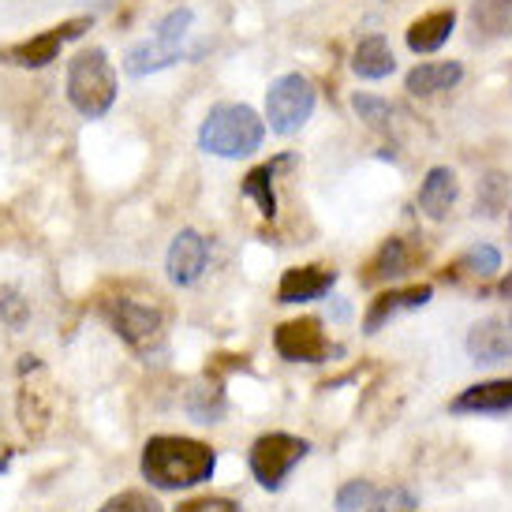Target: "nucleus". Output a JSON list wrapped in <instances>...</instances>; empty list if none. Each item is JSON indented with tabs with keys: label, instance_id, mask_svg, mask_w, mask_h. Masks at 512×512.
Segmentation results:
<instances>
[{
	"label": "nucleus",
	"instance_id": "nucleus-5",
	"mask_svg": "<svg viewBox=\"0 0 512 512\" xmlns=\"http://www.w3.org/2000/svg\"><path fill=\"white\" fill-rule=\"evenodd\" d=\"M101 314H105V322L113 326V333L120 341L135 348L139 356H150L161 337H165V314L157 303H143V299H105L101 303Z\"/></svg>",
	"mask_w": 512,
	"mask_h": 512
},
{
	"label": "nucleus",
	"instance_id": "nucleus-30",
	"mask_svg": "<svg viewBox=\"0 0 512 512\" xmlns=\"http://www.w3.org/2000/svg\"><path fill=\"white\" fill-rule=\"evenodd\" d=\"M509 225H512V214H509Z\"/></svg>",
	"mask_w": 512,
	"mask_h": 512
},
{
	"label": "nucleus",
	"instance_id": "nucleus-1",
	"mask_svg": "<svg viewBox=\"0 0 512 512\" xmlns=\"http://www.w3.org/2000/svg\"><path fill=\"white\" fill-rule=\"evenodd\" d=\"M217 453L206 441L180 438V434H157L143 445V479L165 494L191 490L214 479Z\"/></svg>",
	"mask_w": 512,
	"mask_h": 512
},
{
	"label": "nucleus",
	"instance_id": "nucleus-18",
	"mask_svg": "<svg viewBox=\"0 0 512 512\" xmlns=\"http://www.w3.org/2000/svg\"><path fill=\"white\" fill-rule=\"evenodd\" d=\"M471 42L490 45L512 34V0H471Z\"/></svg>",
	"mask_w": 512,
	"mask_h": 512
},
{
	"label": "nucleus",
	"instance_id": "nucleus-16",
	"mask_svg": "<svg viewBox=\"0 0 512 512\" xmlns=\"http://www.w3.org/2000/svg\"><path fill=\"white\" fill-rule=\"evenodd\" d=\"M456 195H460V184H456V172L449 165H434V169L423 176V184H419V210L430 217V221H445V217L453 214L456 206Z\"/></svg>",
	"mask_w": 512,
	"mask_h": 512
},
{
	"label": "nucleus",
	"instance_id": "nucleus-19",
	"mask_svg": "<svg viewBox=\"0 0 512 512\" xmlns=\"http://www.w3.org/2000/svg\"><path fill=\"white\" fill-rule=\"evenodd\" d=\"M460 79H464V64L460 60H427V64H415L412 72H408L404 90L412 98H434L441 90H453Z\"/></svg>",
	"mask_w": 512,
	"mask_h": 512
},
{
	"label": "nucleus",
	"instance_id": "nucleus-10",
	"mask_svg": "<svg viewBox=\"0 0 512 512\" xmlns=\"http://www.w3.org/2000/svg\"><path fill=\"white\" fill-rule=\"evenodd\" d=\"M210 266V243L195 228H180L176 240L169 243V255H165V273H169L172 285H195L202 273Z\"/></svg>",
	"mask_w": 512,
	"mask_h": 512
},
{
	"label": "nucleus",
	"instance_id": "nucleus-20",
	"mask_svg": "<svg viewBox=\"0 0 512 512\" xmlns=\"http://www.w3.org/2000/svg\"><path fill=\"white\" fill-rule=\"evenodd\" d=\"M453 30H456V12L453 8H438V12L419 15L404 38H408V49H412V53L427 57V53H438L441 45L453 38Z\"/></svg>",
	"mask_w": 512,
	"mask_h": 512
},
{
	"label": "nucleus",
	"instance_id": "nucleus-29",
	"mask_svg": "<svg viewBox=\"0 0 512 512\" xmlns=\"http://www.w3.org/2000/svg\"><path fill=\"white\" fill-rule=\"evenodd\" d=\"M498 296L501 299H512V270L501 277V285H498Z\"/></svg>",
	"mask_w": 512,
	"mask_h": 512
},
{
	"label": "nucleus",
	"instance_id": "nucleus-17",
	"mask_svg": "<svg viewBox=\"0 0 512 512\" xmlns=\"http://www.w3.org/2000/svg\"><path fill=\"white\" fill-rule=\"evenodd\" d=\"M468 356L475 363H486V367H494V363H509L512 359V333L509 326H501L498 318H486V322H475L468 329Z\"/></svg>",
	"mask_w": 512,
	"mask_h": 512
},
{
	"label": "nucleus",
	"instance_id": "nucleus-15",
	"mask_svg": "<svg viewBox=\"0 0 512 512\" xmlns=\"http://www.w3.org/2000/svg\"><path fill=\"white\" fill-rule=\"evenodd\" d=\"M412 262H415V255H412V247H408V240L389 236V240L374 251V258L363 266V273H359V285H367V288L389 285V281H397V277H404V273L412 270Z\"/></svg>",
	"mask_w": 512,
	"mask_h": 512
},
{
	"label": "nucleus",
	"instance_id": "nucleus-21",
	"mask_svg": "<svg viewBox=\"0 0 512 512\" xmlns=\"http://www.w3.org/2000/svg\"><path fill=\"white\" fill-rule=\"evenodd\" d=\"M393 68H397V60H393V49H389L382 34H367L356 45V53H352V72L359 79H367V83H378L385 75H393Z\"/></svg>",
	"mask_w": 512,
	"mask_h": 512
},
{
	"label": "nucleus",
	"instance_id": "nucleus-4",
	"mask_svg": "<svg viewBox=\"0 0 512 512\" xmlns=\"http://www.w3.org/2000/svg\"><path fill=\"white\" fill-rule=\"evenodd\" d=\"M68 101L86 120H101L116 101V68L105 49H83L68 64Z\"/></svg>",
	"mask_w": 512,
	"mask_h": 512
},
{
	"label": "nucleus",
	"instance_id": "nucleus-31",
	"mask_svg": "<svg viewBox=\"0 0 512 512\" xmlns=\"http://www.w3.org/2000/svg\"><path fill=\"white\" fill-rule=\"evenodd\" d=\"M509 333H512V322H509Z\"/></svg>",
	"mask_w": 512,
	"mask_h": 512
},
{
	"label": "nucleus",
	"instance_id": "nucleus-12",
	"mask_svg": "<svg viewBox=\"0 0 512 512\" xmlns=\"http://www.w3.org/2000/svg\"><path fill=\"white\" fill-rule=\"evenodd\" d=\"M453 415H509L512 412V378H490L460 389L449 400Z\"/></svg>",
	"mask_w": 512,
	"mask_h": 512
},
{
	"label": "nucleus",
	"instance_id": "nucleus-27",
	"mask_svg": "<svg viewBox=\"0 0 512 512\" xmlns=\"http://www.w3.org/2000/svg\"><path fill=\"white\" fill-rule=\"evenodd\" d=\"M27 303H23V296L19 292H12V288H4L0 292V326L8 329H23L27 326Z\"/></svg>",
	"mask_w": 512,
	"mask_h": 512
},
{
	"label": "nucleus",
	"instance_id": "nucleus-22",
	"mask_svg": "<svg viewBox=\"0 0 512 512\" xmlns=\"http://www.w3.org/2000/svg\"><path fill=\"white\" fill-rule=\"evenodd\" d=\"M498 270H501L498 247L494 243H475L471 251H464V255L456 258L453 273H445V277H479V281H486V277H494Z\"/></svg>",
	"mask_w": 512,
	"mask_h": 512
},
{
	"label": "nucleus",
	"instance_id": "nucleus-23",
	"mask_svg": "<svg viewBox=\"0 0 512 512\" xmlns=\"http://www.w3.org/2000/svg\"><path fill=\"white\" fill-rule=\"evenodd\" d=\"M415 509H419V498H415L408 486H389V490H378L363 512H415Z\"/></svg>",
	"mask_w": 512,
	"mask_h": 512
},
{
	"label": "nucleus",
	"instance_id": "nucleus-26",
	"mask_svg": "<svg viewBox=\"0 0 512 512\" xmlns=\"http://www.w3.org/2000/svg\"><path fill=\"white\" fill-rule=\"evenodd\" d=\"M98 512H165V509L150 494H143V490H124V494L105 501Z\"/></svg>",
	"mask_w": 512,
	"mask_h": 512
},
{
	"label": "nucleus",
	"instance_id": "nucleus-2",
	"mask_svg": "<svg viewBox=\"0 0 512 512\" xmlns=\"http://www.w3.org/2000/svg\"><path fill=\"white\" fill-rule=\"evenodd\" d=\"M266 143V120L243 105V101H221L214 105L199 128V150L214 157H247Z\"/></svg>",
	"mask_w": 512,
	"mask_h": 512
},
{
	"label": "nucleus",
	"instance_id": "nucleus-11",
	"mask_svg": "<svg viewBox=\"0 0 512 512\" xmlns=\"http://www.w3.org/2000/svg\"><path fill=\"white\" fill-rule=\"evenodd\" d=\"M434 299V285H408V288H389L370 299L367 314H363V333L374 337L378 329H385V322H393L404 311H419Z\"/></svg>",
	"mask_w": 512,
	"mask_h": 512
},
{
	"label": "nucleus",
	"instance_id": "nucleus-6",
	"mask_svg": "<svg viewBox=\"0 0 512 512\" xmlns=\"http://www.w3.org/2000/svg\"><path fill=\"white\" fill-rule=\"evenodd\" d=\"M307 453H311V441L307 438L273 430V434H262V438L251 445L247 464H251V475L258 479L262 490H281L285 479L292 475V468H296L299 460H307Z\"/></svg>",
	"mask_w": 512,
	"mask_h": 512
},
{
	"label": "nucleus",
	"instance_id": "nucleus-25",
	"mask_svg": "<svg viewBox=\"0 0 512 512\" xmlns=\"http://www.w3.org/2000/svg\"><path fill=\"white\" fill-rule=\"evenodd\" d=\"M352 109L359 113V120H367L370 128H389V116H393V105L385 98H374V94H356L352 98Z\"/></svg>",
	"mask_w": 512,
	"mask_h": 512
},
{
	"label": "nucleus",
	"instance_id": "nucleus-28",
	"mask_svg": "<svg viewBox=\"0 0 512 512\" xmlns=\"http://www.w3.org/2000/svg\"><path fill=\"white\" fill-rule=\"evenodd\" d=\"M176 512H243V509L228 498H191V501H184Z\"/></svg>",
	"mask_w": 512,
	"mask_h": 512
},
{
	"label": "nucleus",
	"instance_id": "nucleus-24",
	"mask_svg": "<svg viewBox=\"0 0 512 512\" xmlns=\"http://www.w3.org/2000/svg\"><path fill=\"white\" fill-rule=\"evenodd\" d=\"M378 494V486L367 479H352L337 490V512H363L370 505V498Z\"/></svg>",
	"mask_w": 512,
	"mask_h": 512
},
{
	"label": "nucleus",
	"instance_id": "nucleus-13",
	"mask_svg": "<svg viewBox=\"0 0 512 512\" xmlns=\"http://www.w3.org/2000/svg\"><path fill=\"white\" fill-rule=\"evenodd\" d=\"M337 285V270L333 266H292V270L281 273V285H277V303H311V299H322L329 288Z\"/></svg>",
	"mask_w": 512,
	"mask_h": 512
},
{
	"label": "nucleus",
	"instance_id": "nucleus-3",
	"mask_svg": "<svg viewBox=\"0 0 512 512\" xmlns=\"http://www.w3.org/2000/svg\"><path fill=\"white\" fill-rule=\"evenodd\" d=\"M195 27V12L191 8H172L161 23H157V34L154 38H146V42H135L124 53V72L131 79H146V75L161 72V68H172V64H180L187 60L191 53L184 49L187 34Z\"/></svg>",
	"mask_w": 512,
	"mask_h": 512
},
{
	"label": "nucleus",
	"instance_id": "nucleus-14",
	"mask_svg": "<svg viewBox=\"0 0 512 512\" xmlns=\"http://www.w3.org/2000/svg\"><path fill=\"white\" fill-rule=\"evenodd\" d=\"M296 165V154H277L270 157V161H262V165H255V169L243 176V199H251L258 206V214L262 217H277V176L285 169H292Z\"/></svg>",
	"mask_w": 512,
	"mask_h": 512
},
{
	"label": "nucleus",
	"instance_id": "nucleus-8",
	"mask_svg": "<svg viewBox=\"0 0 512 512\" xmlns=\"http://www.w3.org/2000/svg\"><path fill=\"white\" fill-rule=\"evenodd\" d=\"M90 27H94V19H90V15L64 19V23H57V27L34 34V38H23V42H12V45H0V60H4V64H12V68H27V72L49 68V64L60 57V49H64L68 42H75V38H83Z\"/></svg>",
	"mask_w": 512,
	"mask_h": 512
},
{
	"label": "nucleus",
	"instance_id": "nucleus-9",
	"mask_svg": "<svg viewBox=\"0 0 512 512\" xmlns=\"http://www.w3.org/2000/svg\"><path fill=\"white\" fill-rule=\"evenodd\" d=\"M273 348L288 363H326L329 341H326V329H322V318H292V322H281L277 333H273Z\"/></svg>",
	"mask_w": 512,
	"mask_h": 512
},
{
	"label": "nucleus",
	"instance_id": "nucleus-7",
	"mask_svg": "<svg viewBox=\"0 0 512 512\" xmlns=\"http://www.w3.org/2000/svg\"><path fill=\"white\" fill-rule=\"evenodd\" d=\"M314 83L307 75L288 72L281 79H273L270 90H266V124L277 135H296L314 113Z\"/></svg>",
	"mask_w": 512,
	"mask_h": 512
}]
</instances>
